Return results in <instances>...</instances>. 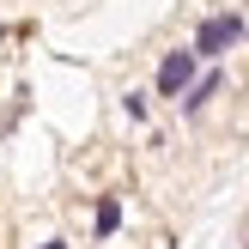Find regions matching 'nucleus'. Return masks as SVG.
<instances>
[{
  "mask_svg": "<svg viewBox=\"0 0 249 249\" xmlns=\"http://www.w3.org/2000/svg\"><path fill=\"white\" fill-rule=\"evenodd\" d=\"M43 249H67V243H43Z\"/></svg>",
  "mask_w": 249,
  "mask_h": 249,
  "instance_id": "5",
  "label": "nucleus"
},
{
  "mask_svg": "<svg viewBox=\"0 0 249 249\" xmlns=\"http://www.w3.org/2000/svg\"><path fill=\"white\" fill-rule=\"evenodd\" d=\"M243 243H249V225H243Z\"/></svg>",
  "mask_w": 249,
  "mask_h": 249,
  "instance_id": "6",
  "label": "nucleus"
},
{
  "mask_svg": "<svg viewBox=\"0 0 249 249\" xmlns=\"http://www.w3.org/2000/svg\"><path fill=\"white\" fill-rule=\"evenodd\" d=\"M116 225H122V201H116V195H104L97 213H91V237H116Z\"/></svg>",
  "mask_w": 249,
  "mask_h": 249,
  "instance_id": "4",
  "label": "nucleus"
},
{
  "mask_svg": "<svg viewBox=\"0 0 249 249\" xmlns=\"http://www.w3.org/2000/svg\"><path fill=\"white\" fill-rule=\"evenodd\" d=\"M195 67H201V61H195V49H170V55L164 61H158V97H182V91H189V85H195Z\"/></svg>",
  "mask_w": 249,
  "mask_h": 249,
  "instance_id": "2",
  "label": "nucleus"
},
{
  "mask_svg": "<svg viewBox=\"0 0 249 249\" xmlns=\"http://www.w3.org/2000/svg\"><path fill=\"white\" fill-rule=\"evenodd\" d=\"M219 85H225V73H219V67H213V73H195V85L177 97V104H182V116H201V109L219 97Z\"/></svg>",
  "mask_w": 249,
  "mask_h": 249,
  "instance_id": "3",
  "label": "nucleus"
},
{
  "mask_svg": "<svg viewBox=\"0 0 249 249\" xmlns=\"http://www.w3.org/2000/svg\"><path fill=\"white\" fill-rule=\"evenodd\" d=\"M231 43H243V18L237 12H213V18H201V31H195V61H219Z\"/></svg>",
  "mask_w": 249,
  "mask_h": 249,
  "instance_id": "1",
  "label": "nucleus"
}]
</instances>
